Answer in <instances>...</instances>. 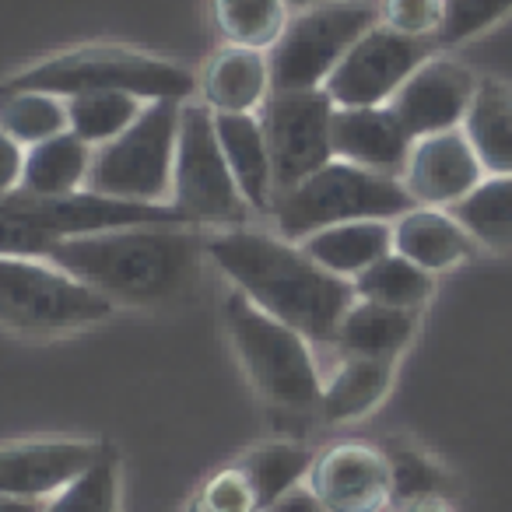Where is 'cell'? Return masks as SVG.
I'll list each match as a JSON object with an SVG mask.
<instances>
[{
    "mask_svg": "<svg viewBox=\"0 0 512 512\" xmlns=\"http://www.w3.org/2000/svg\"><path fill=\"white\" fill-rule=\"evenodd\" d=\"M204 242L197 225H130L60 239L39 260L74 274L113 306L151 309L172 306L197 288Z\"/></svg>",
    "mask_w": 512,
    "mask_h": 512,
    "instance_id": "1",
    "label": "cell"
},
{
    "mask_svg": "<svg viewBox=\"0 0 512 512\" xmlns=\"http://www.w3.org/2000/svg\"><path fill=\"white\" fill-rule=\"evenodd\" d=\"M204 246L253 306L295 327L309 344L337 341V327L358 299L348 278L323 271L302 246L256 228H225L207 235Z\"/></svg>",
    "mask_w": 512,
    "mask_h": 512,
    "instance_id": "2",
    "label": "cell"
},
{
    "mask_svg": "<svg viewBox=\"0 0 512 512\" xmlns=\"http://www.w3.org/2000/svg\"><path fill=\"white\" fill-rule=\"evenodd\" d=\"M130 225H190L172 204L78 193H0V256H43L53 242Z\"/></svg>",
    "mask_w": 512,
    "mask_h": 512,
    "instance_id": "3",
    "label": "cell"
},
{
    "mask_svg": "<svg viewBox=\"0 0 512 512\" xmlns=\"http://www.w3.org/2000/svg\"><path fill=\"white\" fill-rule=\"evenodd\" d=\"M0 88L4 92H46L60 99H74L85 92H123L141 102H186L200 88V81L172 60L148 57L127 46H81V50L25 67Z\"/></svg>",
    "mask_w": 512,
    "mask_h": 512,
    "instance_id": "4",
    "label": "cell"
},
{
    "mask_svg": "<svg viewBox=\"0 0 512 512\" xmlns=\"http://www.w3.org/2000/svg\"><path fill=\"white\" fill-rule=\"evenodd\" d=\"M414 197L407 193L404 179L383 176V172H369L362 165L351 162H327L306 176L299 186L278 193L274 200V221H278L281 239L295 242L306 235L320 232L327 225H341V221H397L400 214L414 211Z\"/></svg>",
    "mask_w": 512,
    "mask_h": 512,
    "instance_id": "5",
    "label": "cell"
},
{
    "mask_svg": "<svg viewBox=\"0 0 512 512\" xmlns=\"http://www.w3.org/2000/svg\"><path fill=\"white\" fill-rule=\"evenodd\" d=\"M225 327L246 365L249 379L274 407L285 411H320L323 379L316 372L309 341L288 323L267 316L242 292L228 295Z\"/></svg>",
    "mask_w": 512,
    "mask_h": 512,
    "instance_id": "6",
    "label": "cell"
},
{
    "mask_svg": "<svg viewBox=\"0 0 512 512\" xmlns=\"http://www.w3.org/2000/svg\"><path fill=\"white\" fill-rule=\"evenodd\" d=\"M113 302L39 256H0V323L15 334L57 337L113 316Z\"/></svg>",
    "mask_w": 512,
    "mask_h": 512,
    "instance_id": "7",
    "label": "cell"
},
{
    "mask_svg": "<svg viewBox=\"0 0 512 512\" xmlns=\"http://www.w3.org/2000/svg\"><path fill=\"white\" fill-rule=\"evenodd\" d=\"M179 113H183V102L176 99L148 102L120 137L95 151L85 190L102 197L165 204V197L172 193Z\"/></svg>",
    "mask_w": 512,
    "mask_h": 512,
    "instance_id": "8",
    "label": "cell"
},
{
    "mask_svg": "<svg viewBox=\"0 0 512 512\" xmlns=\"http://www.w3.org/2000/svg\"><path fill=\"white\" fill-rule=\"evenodd\" d=\"M379 25V8L365 0H323L288 18L285 36L271 50V92L323 88L344 53Z\"/></svg>",
    "mask_w": 512,
    "mask_h": 512,
    "instance_id": "9",
    "label": "cell"
},
{
    "mask_svg": "<svg viewBox=\"0 0 512 512\" xmlns=\"http://www.w3.org/2000/svg\"><path fill=\"white\" fill-rule=\"evenodd\" d=\"M169 204L190 225L239 228L253 211L228 169L218 134H214V109L204 102H183V113H179Z\"/></svg>",
    "mask_w": 512,
    "mask_h": 512,
    "instance_id": "10",
    "label": "cell"
},
{
    "mask_svg": "<svg viewBox=\"0 0 512 512\" xmlns=\"http://www.w3.org/2000/svg\"><path fill=\"white\" fill-rule=\"evenodd\" d=\"M432 57L428 39H411L390 25H372L334 67L323 92L334 106H390L404 81Z\"/></svg>",
    "mask_w": 512,
    "mask_h": 512,
    "instance_id": "11",
    "label": "cell"
},
{
    "mask_svg": "<svg viewBox=\"0 0 512 512\" xmlns=\"http://www.w3.org/2000/svg\"><path fill=\"white\" fill-rule=\"evenodd\" d=\"M334 99L323 88L313 92H271L264 109V134L271 144L274 186L278 193L299 186L306 176L334 162L330 148V120Z\"/></svg>",
    "mask_w": 512,
    "mask_h": 512,
    "instance_id": "12",
    "label": "cell"
},
{
    "mask_svg": "<svg viewBox=\"0 0 512 512\" xmlns=\"http://www.w3.org/2000/svg\"><path fill=\"white\" fill-rule=\"evenodd\" d=\"M477 78L460 60L428 57L411 78L393 95L390 109L400 116L407 134L418 141L428 134H446V130L463 127V116L474 99Z\"/></svg>",
    "mask_w": 512,
    "mask_h": 512,
    "instance_id": "13",
    "label": "cell"
},
{
    "mask_svg": "<svg viewBox=\"0 0 512 512\" xmlns=\"http://www.w3.org/2000/svg\"><path fill=\"white\" fill-rule=\"evenodd\" d=\"M309 491L330 512H383L393 502L390 460L365 442H337L316 456Z\"/></svg>",
    "mask_w": 512,
    "mask_h": 512,
    "instance_id": "14",
    "label": "cell"
},
{
    "mask_svg": "<svg viewBox=\"0 0 512 512\" xmlns=\"http://www.w3.org/2000/svg\"><path fill=\"white\" fill-rule=\"evenodd\" d=\"M106 442L36 439L0 446V495L50 502L102 456Z\"/></svg>",
    "mask_w": 512,
    "mask_h": 512,
    "instance_id": "15",
    "label": "cell"
},
{
    "mask_svg": "<svg viewBox=\"0 0 512 512\" xmlns=\"http://www.w3.org/2000/svg\"><path fill=\"white\" fill-rule=\"evenodd\" d=\"M488 176L460 127L418 137L404 169V186L418 207H453Z\"/></svg>",
    "mask_w": 512,
    "mask_h": 512,
    "instance_id": "16",
    "label": "cell"
},
{
    "mask_svg": "<svg viewBox=\"0 0 512 512\" xmlns=\"http://www.w3.org/2000/svg\"><path fill=\"white\" fill-rule=\"evenodd\" d=\"M334 158L383 176H404L414 137L390 106H337L330 120Z\"/></svg>",
    "mask_w": 512,
    "mask_h": 512,
    "instance_id": "17",
    "label": "cell"
},
{
    "mask_svg": "<svg viewBox=\"0 0 512 512\" xmlns=\"http://www.w3.org/2000/svg\"><path fill=\"white\" fill-rule=\"evenodd\" d=\"M214 134L246 204L260 214H271L278 186H274V162L264 123L253 113H214Z\"/></svg>",
    "mask_w": 512,
    "mask_h": 512,
    "instance_id": "18",
    "label": "cell"
},
{
    "mask_svg": "<svg viewBox=\"0 0 512 512\" xmlns=\"http://www.w3.org/2000/svg\"><path fill=\"white\" fill-rule=\"evenodd\" d=\"M474 246L477 242L467 235V228L442 207H414L393 221V253L407 256L428 274L463 264Z\"/></svg>",
    "mask_w": 512,
    "mask_h": 512,
    "instance_id": "19",
    "label": "cell"
},
{
    "mask_svg": "<svg viewBox=\"0 0 512 512\" xmlns=\"http://www.w3.org/2000/svg\"><path fill=\"white\" fill-rule=\"evenodd\" d=\"M200 95L214 113H253L271 99V60L260 50L228 46L200 74Z\"/></svg>",
    "mask_w": 512,
    "mask_h": 512,
    "instance_id": "20",
    "label": "cell"
},
{
    "mask_svg": "<svg viewBox=\"0 0 512 512\" xmlns=\"http://www.w3.org/2000/svg\"><path fill=\"white\" fill-rule=\"evenodd\" d=\"M302 249H306V256H313L323 271L355 281L376 260L393 253V225L379 218L341 221V225H327L320 232L306 235Z\"/></svg>",
    "mask_w": 512,
    "mask_h": 512,
    "instance_id": "21",
    "label": "cell"
},
{
    "mask_svg": "<svg viewBox=\"0 0 512 512\" xmlns=\"http://www.w3.org/2000/svg\"><path fill=\"white\" fill-rule=\"evenodd\" d=\"M460 130L488 176H512V85L498 78H477Z\"/></svg>",
    "mask_w": 512,
    "mask_h": 512,
    "instance_id": "22",
    "label": "cell"
},
{
    "mask_svg": "<svg viewBox=\"0 0 512 512\" xmlns=\"http://www.w3.org/2000/svg\"><path fill=\"white\" fill-rule=\"evenodd\" d=\"M414 330H418V313L355 299V306L344 313L341 327H337L334 348L341 351L344 358H379V362H393V358L411 344Z\"/></svg>",
    "mask_w": 512,
    "mask_h": 512,
    "instance_id": "23",
    "label": "cell"
},
{
    "mask_svg": "<svg viewBox=\"0 0 512 512\" xmlns=\"http://www.w3.org/2000/svg\"><path fill=\"white\" fill-rule=\"evenodd\" d=\"M92 144H85L81 137L57 134L50 141L36 144L25 151V172L22 186L25 193H78L81 186H88V172H92Z\"/></svg>",
    "mask_w": 512,
    "mask_h": 512,
    "instance_id": "24",
    "label": "cell"
},
{
    "mask_svg": "<svg viewBox=\"0 0 512 512\" xmlns=\"http://www.w3.org/2000/svg\"><path fill=\"white\" fill-rule=\"evenodd\" d=\"M313 463V449L299 446V442H260L242 456L239 470L253 488L256 509L271 512L288 491L299 488V481L313 470Z\"/></svg>",
    "mask_w": 512,
    "mask_h": 512,
    "instance_id": "25",
    "label": "cell"
},
{
    "mask_svg": "<svg viewBox=\"0 0 512 512\" xmlns=\"http://www.w3.org/2000/svg\"><path fill=\"white\" fill-rule=\"evenodd\" d=\"M393 362L379 358H344L341 369L323 386L320 414L327 421H355L362 414L376 411L379 400L390 393Z\"/></svg>",
    "mask_w": 512,
    "mask_h": 512,
    "instance_id": "26",
    "label": "cell"
},
{
    "mask_svg": "<svg viewBox=\"0 0 512 512\" xmlns=\"http://www.w3.org/2000/svg\"><path fill=\"white\" fill-rule=\"evenodd\" d=\"M477 246L512 253V176H484L463 200L449 207Z\"/></svg>",
    "mask_w": 512,
    "mask_h": 512,
    "instance_id": "27",
    "label": "cell"
},
{
    "mask_svg": "<svg viewBox=\"0 0 512 512\" xmlns=\"http://www.w3.org/2000/svg\"><path fill=\"white\" fill-rule=\"evenodd\" d=\"M355 295L365 302H379V306L407 309V313H418L435 292V278L425 267L411 264L407 256L386 253L383 260L362 271L355 281Z\"/></svg>",
    "mask_w": 512,
    "mask_h": 512,
    "instance_id": "28",
    "label": "cell"
},
{
    "mask_svg": "<svg viewBox=\"0 0 512 512\" xmlns=\"http://www.w3.org/2000/svg\"><path fill=\"white\" fill-rule=\"evenodd\" d=\"M211 11L221 39L242 50H274L288 29L285 0H214Z\"/></svg>",
    "mask_w": 512,
    "mask_h": 512,
    "instance_id": "29",
    "label": "cell"
},
{
    "mask_svg": "<svg viewBox=\"0 0 512 512\" xmlns=\"http://www.w3.org/2000/svg\"><path fill=\"white\" fill-rule=\"evenodd\" d=\"M0 130L15 137L22 148L67 134V99L46 92H4L0 88Z\"/></svg>",
    "mask_w": 512,
    "mask_h": 512,
    "instance_id": "30",
    "label": "cell"
},
{
    "mask_svg": "<svg viewBox=\"0 0 512 512\" xmlns=\"http://www.w3.org/2000/svg\"><path fill=\"white\" fill-rule=\"evenodd\" d=\"M141 99L123 92H85L67 99V127L92 148H102L120 137L141 116Z\"/></svg>",
    "mask_w": 512,
    "mask_h": 512,
    "instance_id": "31",
    "label": "cell"
},
{
    "mask_svg": "<svg viewBox=\"0 0 512 512\" xmlns=\"http://www.w3.org/2000/svg\"><path fill=\"white\" fill-rule=\"evenodd\" d=\"M43 512H120V460L106 442L102 456L78 474L64 491L46 502Z\"/></svg>",
    "mask_w": 512,
    "mask_h": 512,
    "instance_id": "32",
    "label": "cell"
},
{
    "mask_svg": "<svg viewBox=\"0 0 512 512\" xmlns=\"http://www.w3.org/2000/svg\"><path fill=\"white\" fill-rule=\"evenodd\" d=\"M386 460H390L393 502L397 505L428 502V498H442L449 491V474L432 456L421 453V449L393 446L390 453H386Z\"/></svg>",
    "mask_w": 512,
    "mask_h": 512,
    "instance_id": "33",
    "label": "cell"
},
{
    "mask_svg": "<svg viewBox=\"0 0 512 512\" xmlns=\"http://www.w3.org/2000/svg\"><path fill=\"white\" fill-rule=\"evenodd\" d=\"M512 11V0H446V18L435 43L456 46L488 32Z\"/></svg>",
    "mask_w": 512,
    "mask_h": 512,
    "instance_id": "34",
    "label": "cell"
},
{
    "mask_svg": "<svg viewBox=\"0 0 512 512\" xmlns=\"http://www.w3.org/2000/svg\"><path fill=\"white\" fill-rule=\"evenodd\" d=\"M446 18V0H383L379 22L411 39H435Z\"/></svg>",
    "mask_w": 512,
    "mask_h": 512,
    "instance_id": "35",
    "label": "cell"
},
{
    "mask_svg": "<svg viewBox=\"0 0 512 512\" xmlns=\"http://www.w3.org/2000/svg\"><path fill=\"white\" fill-rule=\"evenodd\" d=\"M204 512H260L256 509V495L249 488L246 474L239 467L221 470L207 481L204 498H200Z\"/></svg>",
    "mask_w": 512,
    "mask_h": 512,
    "instance_id": "36",
    "label": "cell"
},
{
    "mask_svg": "<svg viewBox=\"0 0 512 512\" xmlns=\"http://www.w3.org/2000/svg\"><path fill=\"white\" fill-rule=\"evenodd\" d=\"M25 172V148L11 134L0 130V193H11L22 186Z\"/></svg>",
    "mask_w": 512,
    "mask_h": 512,
    "instance_id": "37",
    "label": "cell"
},
{
    "mask_svg": "<svg viewBox=\"0 0 512 512\" xmlns=\"http://www.w3.org/2000/svg\"><path fill=\"white\" fill-rule=\"evenodd\" d=\"M271 512H330V509H327V505H320V498H316L309 488L306 491L295 488V491H288V495L281 498Z\"/></svg>",
    "mask_w": 512,
    "mask_h": 512,
    "instance_id": "38",
    "label": "cell"
},
{
    "mask_svg": "<svg viewBox=\"0 0 512 512\" xmlns=\"http://www.w3.org/2000/svg\"><path fill=\"white\" fill-rule=\"evenodd\" d=\"M46 502H36V498H11L0 495V512H43Z\"/></svg>",
    "mask_w": 512,
    "mask_h": 512,
    "instance_id": "39",
    "label": "cell"
},
{
    "mask_svg": "<svg viewBox=\"0 0 512 512\" xmlns=\"http://www.w3.org/2000/svg\"><path fill=\"white\" fill-rule=\"evenodd\" d=\"M288 8H299V11H306V8H313V4H323V0H285Z\"/></svg>",
    "mask_w": 512,
    "mask_h": 512,
    "instance_id": "40",
    "label": "cell"
}]
</instances>
